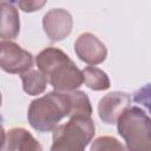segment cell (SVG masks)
Instances as JSON below:
<instances>
[{
	"mask_svg": "<svg viewBox=\"0 0 151 151\" xmlns=\"http://www.w3.org/2000/svg\"><path fill=\"white\" fill-rule=\"evenodd\" d=\"M1 103H2V96H1V92H0V106H1Z\"/></svg>",
	"mask_w": 151,
	"mask_h": 151,
	"instance_id": "obj_18",
	"label": "cell"
},
{
	"mask_svg": "<svg viewBox=\"0 0 151 151\" xmlns=\"http://www.w3.org/2000/svg\"><path fill=\"white\" fill-rule=\"evenodd\" d=\"M70 97V112L68 118L76 116H91L92 105L87 94L83 91H68Z\"/></svg>",
	"mask_w": 151,
	"mask_h": 151,
	"instance_id": "obj_14",
	"label": "cell"
},
{
	"mask_svg": "<svg viewBox=\"0 0 151 151\" xmlns=\"http://www.w3.org/2000/svg\"><path fill=\"white\" fill-rule=\"evenodd\" d=\"M5 143H6V131L4 126L0 124V150L5 147Z\"/></svg>",
	"mask_w": 151,
	"mask_h": 151,
	"instance_id": "obj_17",
	"label": "cell"
},
{
	"mask_svg": "<svg viewBox=\"0 0 151 151\" xmlns=\"http://www.w3.org/2000/svg\"><path fill=\"white\" fill-rule=\"evenodd\" d=\"M33 66V55L17 42L0 40V68L11 74H22Z\"/></svg>",
	"mask_w": 151,
	"mask_h": 151,
	"instance_id": "obj_4",
	"label": "cell"
},
{
	"mask_svg": "<svg viewBox=\"0 0 151 151\" xmlns=\"http://www.w3.org/2000/svg\"><path fill=\"white\" fill-rule=\"evenodd\" d=\"M74 52L81 61L92 66L103 63L107 55L105 44L90 32H85L77 38L74 42Z\"/></svg>",
	"mask_w": 151,
	"mask_h": 151,
	"instance_id": "obj_7",
	"label": "cell"
},
{
	"mask_svg": "<svg viewBox=\"0 0 151 151\" xmlns=\"http://www.w3.org/2000/svg\"><path fill=\"white\" fill-rule=\"evenodd\" d=\"M6 150L8 151H41L39 142L24 127H13L6 133Z\"/></svg>",
	"mask_w": 151,
	"mask_h": 151,
	"instance_id": "obj_10",
	"label": "cell"
},
{
	"mask_svg": "<svg viewBox=\"0 0 151 151\" xmlns=\"http://www.w3.org/2000/svg\"><path fill=\"white\" fill-rule=\"evenodd\" d=\"M116 124L127 150L149 151L151 149V119L143 109L129 106Z\"/></svg>",
	"mask_w": 151,
	"mask_h": 151,
	"instance_id": "obj_2",
	"label": "cell"
},
{
	"mask_svg": "<svg viewBox=\"0 0 151 151\" xmlns=\"http://www.w3.org/2000/svg\"><path fill=\"white\" fill-rule=\"evenodd\" d=\"M131 105V97L125 92H110L98 104L99 118L106 124H116L119 116Z\"/></svg>",
	"mask_w": 151,
	"mask_h": 151,
	"instance_id": "obj_8",
	"label": "cell"
},
{
	"mask_svg": "<svg viewBox=\"0 0 151 151\" xmlns=\"http://www.w3.org/2000/svg\"><path fill=\"white\" fill-rule=\"evenodd\" d=\"M83 83L93 91H104L110 88V78L103 70L96 66H87L83 71Z\"/></svg>",
	"mask_w": 151,
	"mask_h": 151,
	"instance_id": "obj_13",
	"label": "cell"
},
{
	"mask_svg": "<svg viewBox=\"0 0 151 151\" xmlns=\"http://www.w3.org/2000/svg\"><path fill=\"white\" fill-rule=\"evenodd\" d=\"M46 77L54 91L59 92L74 91L83 84V73L70 58L54 66Z\"/></svg>",
	"mask_w": 151,
	"mask_h": 151,
	"instance_id": "obj_5",
	"label": "cell"
},
{
	"mask_svg": "<svg viewBox=\"0 0 151 151\" xmlns=\"http://www.w3.org/2000/svg\"><path fill=\"white\" fill-rule=\"evenodd\" d=\"M125 147L113 137L109 136H103L97 138L92 145L91 150L92 151H98V150H124Z\"/></svg>",
	"mask_w": 151,
	"mask_h": 151,
	"instance_id": "obj_15",
	"label": "cell"
},
{
	"mask_svg": "<svg viewBox=\"0 0 151 151\" xmlns=\"http://www.w3.org/2000/svg\"><path fill=\"white\" fill-rule=\"evenodd\" d=\"M19 12L11 2H0V38L12 40L19 35Z\"/></svg>",
	"mask_w": 151,
	"mask_h": 151,
	"instance_id": "obj_9",
	"label": "cell"
},
{
	"mask_svg": "<svg viewBox=\"0 0 151 151\" xmlns=\"http://www.w3.org/2000/svg\"><path fill=\"white\" fill-rule=\"evenodd\" d=\"M96 134V125L91 116H76L53 130L52 151H81Z\"/></svg>",
	"mask_w": 151,
	"mask_h": 151,
	"instance_id": "obj_3",
	"label": "cell"
},
{
	"mask_svg": "<svg viewBox=\"0 0 151 151\" xmlns=\"http://www.w3.org/2000/svg\"><path fill=\"white\" fill-rule=\"evenodd\" d=\"M70 112L68 92L53 91L31 101L27 110L29 125L38 132H51Z\"/></svg>",
	"mask_w": 151,
	"mask_h": 151,
	"instance_id": "obj_1",
	"label": "cell"
},
{
	"mask_svg": "<svg viewBox=\"0 0 151 151\" xmlns=\"http://www.w3.org/2000/svg\"><path fill=\"white\" fill-rule=\"evenodd\" d=\"M73 19L70 12L63 8H53L42 18V27L52 42L67 38L72 31Z\"/></svg>",
	"mask_w": 151,
	"mask_h": 151,
	"instance_id": "obj_6",
	"label": "cell"
},
{
	"mask_svg": "<svg viewBox=\"0 0 151 151\" xmlns=\"http://www.w3.org/2000/svg\"><path fill=\"white\" fill-rule=\"evenodd\" d=\"M47 0H17V5L25 13H33L41 9Z\"/></svg>",
	"mask_w": 151,
	"mask_h": 151,
	"instance_id": "obj_16",
	"label": "cell"
},
{
	"mask_svg": "<svg viewBox=\"0 0 151 151\" xmlns=\"http://www.w3.org/2000/svg\"><path fill=\"white\" fill-rule=\"evenodd\" d=\"M22 88L28 96H38L45 92L48 79L40 70H29L20 74Z\"/></svg>",
	"mask_w": 151,
	"mask_h": 151,
	"instance_id": "obj_11",
	"label": "cell"
},
{
	"mask_svg": "<svg viewBox=\"0 0 151 151\" xmlns=\"http://www.w3.org/2000/svg\"><path fill=\"white\" fill-rule=\"evenodd\" d=\"M68 58L70 57L64 51L55 47H47L35 57V64L38 66V70H40L46 76L54 66Z\"/></svg>",
	"mask_w": 151,
	"mask_h": 151,
	"instance_id": "obj_12",
	"label": "cell"
}]
</instances>
